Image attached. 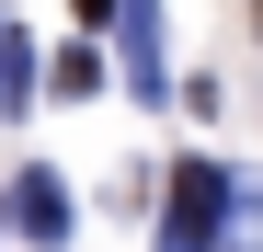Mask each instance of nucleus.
Listing matches in <instances>:
<instances>
[{
  "instance_id": "7ed1b4c3",
  "label": "nucleus",
  "mask_w": 263,
  "mask_h": 252,
  "mask_svg": "<svg viewBox=\"0 0 263 252\" xmlns=\"http://www.w3.org/2000/svg\"><path fill=\"white\" fill-rule=\"evenodd\" d=\"M252 12H263V0H252Z\"/></svg>"
},
{
  "instance_id": "f03ea898",
  "label": "nucleus",
  "mask_w": 263,
  "mask_h": 252,
  "mask_svg": "<svg viewBox=\"0 0 263 252\" xmlns=\"http://www.w3.org/2000/svg\"><path fill=\"white\" fill-rule=\"evenodd\" d=\"M69 12H103V0H69Z\"/></svg>"
},
{
  "instance_id": "f257e3e1",
  "label": "nucleus",
  "mask_w": 263,
  "mask_h": 252,
  "mask_svg": "<svg viewBox=\"0 0 263 252\" xmlns=\"http://www.w3.org/2000/svg\"><path fill=\"white\" fill-rule=\"evenodd\" d=\"M12 92H23V34L0 23V103H12Z\"/></svg>"
}]
</instances>
